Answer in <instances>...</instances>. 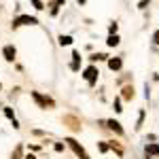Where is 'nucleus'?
<instances>
[{"label":"nucleus","instance_id":"obj_4","mask_svg":"<svg viewBox=\"0 0 159 159\" xmlns=\"http://www.w3.org/2000/svg\"><path fill=\"white\" fill-rule=\"evenodd\" d=\"M98 74H100V70L96 68V66H89V68H85L83 76H85V81L89 83V85H96V83H98Z\"/></svg>","mask_w":159,"mask_h":159},{"label":"nucleus","instance_id":"obj_2","mask_svg":"<svg viewBox=\"0 0 159 159\" xmlns=\"http://www.w3.org/2000/svg\"><path fill=\"white\" fill-rule=\"evenodd\" d=\"M66 142H68V147H70L74 153H76V157H81V159H91L89 155H87V151L81 147V144H79V142H76L74 138H66Z\"/></svg>","mask_w":159,"mask_h":159},{"label":"nucleus","instance_id":"obj_18","mask_svg":"<svg viewBox=\"0 0 159 159\" xmlns=\"http://www.w3.org/2000/svg\"><path fill=\"white\" fill-rule=\"evenodd\" d=\"M30 2L34 4V9H36V11H43V9H45V4H43L40 0H30Z\"/></svg>","mask_w":159,"mask_h":159},{"label":"nucleus","instance_id":"obj_9","mask_svg":"<svg viewBox=\"0 0 159 159\" xmlns=\"http://www.w3.org/2000/svg\"><path fill=\"white\" fill-rule=\"evenodd\" d=\"M121 91H123V93H121L123 100H134V87H132V85H125Z\"/></svg>","mask_w":159,"mask_h":159},{"label":"nucleus","instance_id":"obj_11","mask_svg":"<svg viewBox=\"0 0 159 159\" xmlns=\"http://www.w3.org/2000/svg\"><path fill=\"white\" fill-rule=\"evenodd\" d=\"M64 123H70V127H72V129H76V132L81 129V123L76 121L74 117H64Z\"/></svg>","mask_w":159,"mask_h":159},{"label":"nucleus","instance_id":"obj_21","mask_svg":"<svg viewBox=\"0 0 159 159\" xmlns=\"http://www.w3.org/2000/svg\"><path fill=\"white\" fill-rule=\"evenodd\" d=\"M98 148H100V151H102V153H106V151H108V144H106V142H98Z\"/></svg>","mask_w":159,"mask_h":159},{"label":"nucleus","instance_id":"obj_12","mask_svg":"<svg viewBox=\"0 0 159 159\" xmlns=\"http://www.w3.org/2000/svg\"><path fill=\"white\" fill-rule=\"evenodd\" d=\"M106 45H108V47H117V45H119V36H117V34H108Z\"/></svg>","mask_w":159,"mask_h":159},{"label":"nucleus","instance_id":"obj_28","mask_svg":"<svg viewBox=\"0 0 159 159\" xmlns=\"http://www.w3.org/2000/svg\"><path fill=\"white\" fill-rule=\"evenodd\" d=\"M76 2H79V4H85V0H76Z\"/></svg>","mask_w":159,"mask_h":159},{"label":"nucleus","instance_id":"obj_19","mask_svg":"<svg viewBox=\"0 0 159 159\" xmlns=\"http://www.w3.org/2000/svg\"><path fill=\"white\" fill-rule=\"evenodd\" d=\"M112 108H115V112H121V100H119V98H117V100H115V104H112Z\"/></svg>","mask_w":159,"mask_h":159},{"label":"nucleus","instance_id":"obj_25","mask_svg":"<svg viewBox=\"0 0 159 159\" xmlns=\"http://www.w3.org/2000/svg\"><path fill=\"white\" fill-rule=\"evenodd\" d=\"M153 43L159 45V30H155V34H153Z\"/></svg>","mask_w":159,"mask_h":159},{"label":"nucleus","instance_id":"obj_15","mask_svg":"<svg viewBox=\"0 0 159 159\" xmlns=\"http://www.w3.org/2000/svg\"><path fill=\"white\" fill-rule=\"evenodd\" d=\"M144 117H147V112H144V110H140V115H138V121H136V129H140V127H142V123H144Z\"/></svg>","mask_w":159,"mask_h":159},{"label":"nucleus","instance_id":"obj_13","mask_svg":"<svg viewBox=\"0 0 159 159\" xmlns=\"http://www.w3.org/2000/svg\"><path fill=\"white\" fill-rule=\"evenodd\" d=\"M64 4V0H53L51 2V15H57V9Z\"/></svg>","mask_w":159,"mask_h":159},{"label":"nucleus","instance_id":"obj_10","mask_svg":"<svg viewBox=\"0 0 159 159\" xmlns=\"http://www.w3.org/2000/svg\"><path fill=\"white\" fill-rule=\"evenodd\" d=\"M79 61H81V53H79V51H72V64H70V68H72L74 72L81 68V64H79Z\"/></svg>","mask_w":159,"mask_h":159},{"label":"nucleus","instance_id":"obj_23","mask_svg":"<svg viewBox=\"0 0 159 159\" xmlns=\"http://www.w3.org/2000/svg\"><path fill=\"white\" fill-rule=\"evenodd\" d=\"M117 30H119V25H117V24H110L108 25V32H110V34H117Z\"/></svg>","mask_w":159,"mask_h":159},{"label":"nucleus","instance_id":"obj_5","mask_svg":"<svg viewBox=\"0 0 159 159\" xmlns=\"http://www.w3.org/2000/svg\"><path fill=\"white\" fill-rule=\"evenodd\" d=\"M106 127H108V129H112V132H115L117 136H121V134H123L121 123H119V121H115V119H108V121H106Z\"/></svg>","mask_w":159,"mask_h":159},{"label":"nucleus","instance_id":"obj_29","mask_svg":"<svg viewBox=\"0 0 159 159\" xmlns=\"http://www.w3.org/2000/svg\"><path fill=\"white\" fill-rule=\"evenodd\" d=\"M0 89H2V85H0Z\"/></svg>","mask_w":159,"mask_h":159},{"label":"nucleus","instance_id":"obj_27","mask_svg":"<svg viewBox=\"0 0 159 159\" xmlns=\"http://www.w3.org/2000/svg\"><path fill=\"white\" fill-rule=\"evenodd\" d=\"M25 159H36V157H34V155H28V157H25Z\"/></svg>","mask_w":159,"mask_h":159},{"label":"nucleus","instance_id":"obj_17","mask_svg":"<svg viewBox=\"0 0 159 159\" xmlns=\"http://www.w3.org/2000/svg\"><path fill=\"white\" fill-rule=\"evenodd\" d=\"M108 147L112 148V151H117V155H119V157H121V155H123V147H121V144H117V142H110Z\"/></svg>","mask_w":159,"mask_h":159},{"label":"nucleus","instance_id":"obj_16","mask_svg":"<svg viewBox=\"0 0 159 159\" xmlns=\"http://www.w3.org/2000/svg\"><path fill=\"white\" fill-rule=\"evenodd\" d=\"M89 60H91V61H100V60H108V55H106V53H93V55H91V57H89Z\"/></svg>","mask_w":159,"mask_h":159},{"label":"nucleus","instance_id":"obj_6","mask_svg":"<svg viewBox=\"0 0 159 159\" xmlns=\"http://www.w3.org/2000/svg\"><path fill=\"white\" fill-rule=\"evenodd\" d=\"M2 53H4V60H7V61H13V60H15V55H17V51H15L13 45H7V47L2 49Z\"/></svg>","mask_w":159,"mask_h":159},{"label":"nucleus","instance_id":"obj_20","mask_svg":"<svg viewBox=\"0 0 159 159\" xmlns=\"http://www.w3.org/2000/svg\"><path fill=\"white\" fill-rule=\"evenodd\" d=\"M11 159H21V147H17V148H15V153L11 155Z\"/></svg>","mask_w":159,"mask_h":159},{"label":"nucleus","instance_id":"obj_24","mask_svg":"<svg viewBox=\"0 0 159 159\" xmlns=\"http://www.w3.org/2000/svg\"><path fill=\"white\" fill-rule=\"evenodd\" d=\"M4 115H7L9 119H15V115H13V110H11V108H4Z\"/></svg>","mask_w":159,"mask_h":159},{"label":"nucleus","instance_id":"obj_26","mask_svg":"<svg viewBox=\"0 0 159 159\" xmlns=\"http://www.w3.org/2000/svg\"><path fill=\"white\" fill-rule=\"evenodd\" d=\"M55 151H57V153H61V151H64V144H61V142H57V144H55Z\"/></svg>","mask_w":159,"mask_h":159},{"label":"nucleus","instance_id":"obj_7","mask_svg":"<svg viewBox=\"0 0 159 159\" xmlns=\"http://www.w3.org/2000/svg\"><path fill=\"white\" fill-rule=\"evenodd\" d=\"M108 68L110 70H121V66H123V61H121V57H108Z\"/></svg>","mask_w":159,"mask_h":159},{"label":"nucleus","instance_id":"obj_3","mask_svg":"<svg viewBox=\"0 0 159 159\" xmlns=\"http://www.w3.org/2000/svg\"><path fill=\"white\" fill-rule=\"evenodd\" d=\"M38 19L30 17V15H19L17 19H13V28H21V25H36Z\"/></svg>","mask_w":159,"mask_h":159},{"label":"nucleus","instance_id":"obj_1","mask_svg":"<svg viewBox=\"0 0 159 159\" xmlns=\"http://www.w3.org/2000/svg\"><path fill=\"white\" fill-rule=\"evenodd\" d=\"M32 98H34V102H36L40 108H53L55 106V102L51 98H47V96H40L38 91H32Z\"/></svg>","mask_w":159,"mask_h":159},{"label":"nucleus","instance_id":"obj_8","mask_svg":"<svg viewBox=\"0 0 159 159\" xmlns=\"http://www.w3.org/2000/svg\"><path fill=\"white\" fill-rule=\"evenodd\" d=\"M144 151H147L148 157H151V155H155V157H157V155H159V144H155V142H148L147 147H144Z\"/></svg>","mask_w":159,"mask_h":159},{"label":"nucleus","instance_id":"obj_14","mask_svg":"<svg viewBox=\"0 0 159 159\" xmlns=\"http://www.w3.org/2000/svg\"><path fill=\"white\" fill-rule=\"evenodd\" d=\"M60 45H61V47L72 45V36H64V34H61V36H60Z\"/></svg>","mask_w":159,"mask_h":159},{"label":"nucleus","instance_id":"obj_22","mask_svg":"<svg viewBox=\"0 0 159 159\" xmlns=\"http://www.w3.org/2000/svg\"><path fill=\"white\" fill-rule=\"evenodd\" d=\"M148 4H151V0H140L138 2V9H147Z\"/></svg>","mask_w":159,"mask_h":159}]
</instances>
